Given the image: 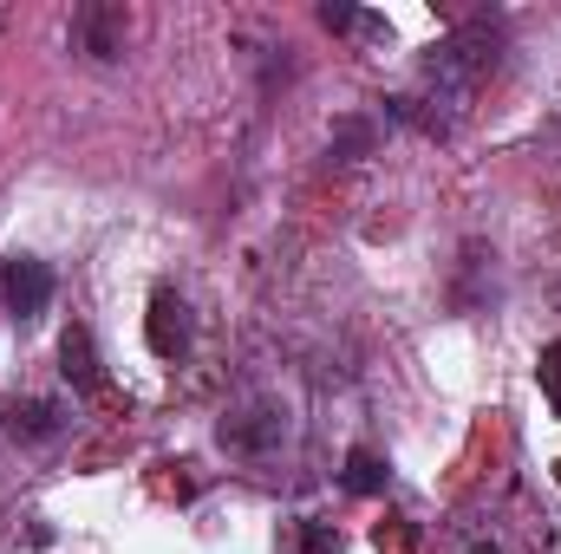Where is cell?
Listing matches in <instances>:
<instances>
[{
    "label": "cell",
    "mask_w": 561,
    "mask_h": 554,
    "mask_svg": "<svg viewBox=\"0 0 561 554\" xmlns=\"http://www.w3.org/2000/svg\"><path fill=\"white\" fill-rule=\"evenodd\" d=\"M0 430H7L13 443H46V437L66 430V412H59L53 399H7V405H0Z\"/></svg>",
    "instance_id": "8992f818"
},
{
    "label": "cell",
    "mask_w": 561,
    "mask_h": 554,
    "mask_svg": "<svg viewBox=\"0 0 561 554\" xmlns=\"http://www.w3.org/2000/svg\"><path fill=\"white\" fill-rule=\"evenodd\" d=\"M496 59H503V20H490V13H477V20H463L444 46H431V79H444V85H477L483 72H496Z\"/></svg>",
    "instance_id": "6da1fadb"
},
{
    "label": "cell",
    "mask_w": 561,
    "mask_h": 554,
    "mask_svg": "<svg viewBox=\"0 0 561 554\" xmlns=\"http://www.w3.org/2000/svg\"><path fill=\"white\" fill-rule=\"evenodd\" d=\"M320 26H327V33H359V26H366V33H386V26L366 20L359 7H320Z\"/></svg>",
    "instance_id": "8fae6325"
},
{
    "label": "cell",
    "mask_w": 561,
    "mask_h": 554,
    "mask_svg": "<svg viewBox=\"0 0 561 554\" xmlns=\"http://www.w3.org/2000/svg\"><path fill=\"white\" fill-rule=\"evenodd\" d=\"M72 39L92 59H118L125 53V7H79L72 13Z\"/></svg>",
    "instance_id": "52a82bcc"
},
{
    "label": "cell",
    "mask_w": 561,
    "mask_h": 554,
    "mask_svg": "<svg viewBox=\"0 0 561 554\" xmlns=\"http://www.w3.org/2000/svg\"><path fill=\"white\" fill-rule=\"evenodd\" d=\"M190 339H196V320H190V300L183 293H170V287H157L150 293V313H144V346L157 353V359H183L190 353Z\"/></svg>",
    "instance_id": "3957f363"
},
{
    "label": "cell",
    "mask_w": 561,
    "mask_h": 554,
    "mask_svg": "<svg viewBox=\"0 0 561 554\" xmlns=\"http://www.w3.org/2000/svg\"><path fill=\"white\" fill-rule=\"evenodd\" d=\"M340 529H327V522H300V554H340Z\"/></svg>",
    "instance_id": "7c38bea8"
},
{
    "label": "cell",
    "mask_w": 561,
    "mask_h": 554,
    "mask_svg": "<svg viewBox=\"0 0 561 554\" xmlns=\"http://www.w3.org/2000/svg\"><path fill=\"white\" fill-rule=\"evenodd\" d=\"M53 293H59V275H53L39 255H7V262H0V300H7V313H13L20 326H33V320L53 307Z\"/></svg>",
    "instance_id": "7a4b0ae2"
},
{
    "label": "cell",
    "mask_w": 561,
    "mask_h": 554,
    "mask_svg": "<svg viewBox=\"0 0 561 554\" xmlns=\"http://www.w3.org/2000/svg\"><path fill=\"white\" fill-rule=\"evenodd\" d=\"M386 476H392V470H386V457H379L373 443H353V450H346L340 483H346L353 496H379V489H386Z\"/></svg>",
    "instance_id": "ba28073f"
},
{
    "label": "cell",
    "mask_w": 561,
    "mask_h": 554,
    "mask_svg": "<svg viewBox=\"0 0 561 554\" xmlns=\"http://www.w3.org/2000/svg\"><path fill=\"white\" fill-rule=\"evenodd\" d=\"M59 372L79 399H99L105 392V366H99V346H92V326H66L59 339Z\"/></svg>",
    "instance_id": "5b68a950"
},
{
    "label": "cell",
    "mask_w": 561,
    "mask_h": 554,
    "mask_svg": "<svg viewBox=\"0 0 561 554\" xmlns=\"http://www.w3.org/2000/svg\"><path fill=\"white\" fill-rule=\"evenodd\" d=\"M216 437H222V450H236V457H268L280 437H287V412H275V405L229 412L222 424H216Z\"/></svg>",
    "instance_id": "277c9868"
},
{
    "label": "cell",
    "mask_w": 561,
    "mask_h": 554,
    "mask_svg": "<svg viewBox=\"0 0 561 554\" xmlns=\"http://www.w3.org/2000/svg\"><path fill=\"white\" fill-rule=\"evenodd\" d=\"M470 554H503V549H496V542H477V549H470Z\"/></svg>",
    "instance_id": "4fadbf2b"
},
{
    "label": "cell",
    "mask_w": 561,
    "mask_h": 554,
    "mask_svg": "<svg viewBox=\"0 0 561 554\" xmlns=\"http://www.w3.org/2000/svg\"><path fill=\"white\" fill-rule=\"evenodd\" d=\"M536 385L549 392V405L561 412V339H549V346L536 353Z\"/></svg>",
    "instance_id": "30bf717a"
},
{
    "label": "cell",
    "mask_w": 561,
    "mask_h": 554,
    "mask_svg": "<svg viewBox=\"0 0 561 554\" xmlns=\"http://www.w3.org/2000/svg\"><path fill=\"white\" fill-rule=\"evenodd\" d=\"M373 138H379L373 118H340V125H333V157H340V163H359V157L373 150Z\"/></svg>",
    "instance_id": "9c48e42d"
}]
</instances>
